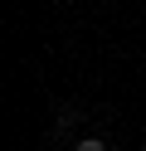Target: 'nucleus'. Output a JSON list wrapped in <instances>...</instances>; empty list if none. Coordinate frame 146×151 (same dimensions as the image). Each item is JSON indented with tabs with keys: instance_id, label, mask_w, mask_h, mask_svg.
Here are the masks:
<instances>
[{
	"instance_id": "nucleus-1",
	"label": "nucleus",
	"mask_w": 146,
	"mask_h": 151,
	"mask_svg": "<svg viewBox=\"0 0 146 151\" xmlns=\"http://www.w3.org/2000/svg\"><path fill=\"white\" fill-rule=\"evenodd\" d=\"M78 151H107V146H102L97 137H88V141H78Z\"/></svg>"
}]
</instances>
